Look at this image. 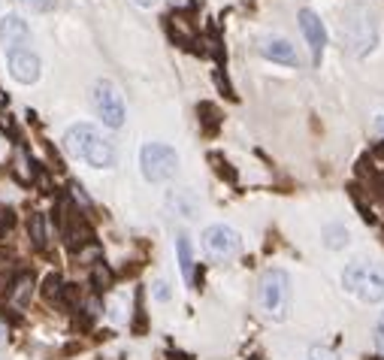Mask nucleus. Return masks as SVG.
<instances>
[{
  "instance_id": "obj_1",
  "label": "nucleus",
  "mask_w": 384,
  "mask_h": 360,
  "mask_svg": "<svg viewBox=\"0 0 384 360\" xmlns=\"http://www.w3.org/2000/svg\"><path fill=\"white\" fill-rule=\"evenodd\" d=\"M64 149H67L73 158H82L85 164L97 166V170H109V166H115V161H118L115 143L106 139L91 124H73L70 131L64 134Z\"/></svg>"
},
{
  "instance_id": "obj_2",
  "label": "nucleus",
  "mask_w": 384,
  "mask_h": 360,
  "mask_svg": "<svg viewBox=\"0 0 384 360\" xmlns=\"http://www.w3.org/2000/svg\"><path fill=\"white\" fill-rule=\"evenodd\" d=\"M342 36L351 55H369L378 43V24H375L373 9L366 4L348 6V12L342 19Z\"/></svg>"
},
{
  "instance_id": "obj_3",
  "label": "nucleus",
  "mask_w": 384,
  "mask_h": 360,
  "mask_svg": "<svg viewBox=\"0 0 384 360\" xmlns=\"http://www.w3.org/2000/svg\"><path fill=\"white\" fill-rule=\"evenodd\" d=\"M342 285L363 303H381L384 300V264H366V261L348 264L342 273Z\"/></svg>"
},
{
  "instance_id": "obj_4",
  "label": "nucleus",
  "mask_w": 384,
  "mask_h": 360,
  "mask_svg": "<svg viewBox=\"0 0 384 360\" xmlns=\"http://www.w3.org/2000/svg\"><path fill=\"white\" fill-rule=\"evenodd\" d=\"M139 170H143L146 182H166L178 170V154L166 143H146L139 151Z\"/></svg>"
},
{
  "instance_id": "obj_5",
  "label": "nucleus",
  "mask_w": 384,
  "mask_h": 360,
  "mask_svg": "<svg viewBox=\"0 0 384 360\" xmlns=\"http://www.w3.org/2000/svg\"><path fill=\"white\" fill-rule=\"evenodd\" d=\"M258 300H261V306H263L266 315L285 318L288 300H290V279H288L285 269H266L263 279H261Z\"/></svg>"
},
{
  "instance_id": "obj_6",
  "label": "nucleus",
  "mask_w": 384,
  "mask_h": 360,
  "mask_svg": "<svg viewBox=\"0 0 384 360\" xmlns=\"http://www.w3.org/2000/svg\"><path fill=\"white\" fill-rule=\"evenodd\" d=\"M91 103H94V112L103 119L106 127L112 131H118L124 124V100L118 94V88H115L109 79H100L94 85V94H91Z\"/></svg>"
},
{
  "instance_id": "obj_7",
  "label": "nucleus",
  "mask_w": 384,
  "mask_h": 360,
  "mask_svg": "<svg viewBox=\"0 0 384 360\" xmlns=\"http://www.w3.org/2000/svg\"><path fill=\"white\" fill-rule=\"evenodd\" d=\"M203 246H206V251L215 257V261H227V257H233L242 246V239L233 227L227 224H212L203 230Z\"/></svg>"
},
{
  "instance_id": "obj_8",
  "label": "nucleus",
  "mask_w": 384,
  "mask_h": 360,
  "mask_svg": "<svg viewBox=\"0 0 384 360\" xmlns=\"http://www.w3.org/2000/svg\"><path fill=\"white\" fill-rule=\"evenodd\" d=\"M6 67L9 76L21 85H34L40 79V58L34 55L31 49H16V51H6Z\"/></svg>"
},
{
  "instance_id": "obj_9",
  "label": "nucleus",
  "mask_w": 384,
  "mask_h": 360,
  "mask_svg": "<svg viewBox=\"0 0 384 360\" xmlns=\"http://www.w3.org/2000/svg\"><path fill=\"white\" fill-rule=\"evenodd\" d=\"M300 31H303L305 43H309V49H312V58L318 64V61H321V55H324V46H327L324 21L318 19L312 9H300Z\"/></svg>"
},
{
  "instance_id": "obj_10",
  "label": "nucleus",
  "mask_w": 384,
  "mask_h": 360,
  "mask_svg": "<svg viewBox=\"0 0 384 360\" xmlns=\"http://www.w3.org/2000/svg\"><path fill=\"white\" fill-rule=\"evenodd\" d=\"M0 43H4V51H16L24 49L31 43V28L21 16H4L0 19Z\"/></svg>"
},
{
  "instance_id": "obj_11",
  "label": "nucleus",
  "mask_w": 384,
  "mask_h": 360,
  "mask_svg": "<svg viewBox=\"0 0 384 360\" xmlns=\"http://www.w3.org/2000/svg\"><path fill=\"white\" fill-rule=\"evenodd\" d=\"M258 49H261L263 58H270L276 64H288V67H297V64H300L297 49H293L285 36H266V40H261Z\"/></svg>"
},
{
  "instance_id": "obj_12",
  "label": "nucleus",
  "mask_w": 384,
  "mask_h": 360,
  "mask_svg": "<svg viewBox=\"0 0 384 360\" xmlns=\"http://www.w3.org/2000/svg\"><path fill=\"white\" fill-rule=\"evenodd\" d=\"M166 28H170V36L178 46H194L197 43V28L185 12H173V16L166 19Z\"/></svg>"
},
{
  "instance_id": "obj_13",
  "label": "nucleus",
  "mask_w": 384,
  "mask_h": 360,
  "mask_svg": "<svg viewBox=\"0 0 384 360\" xmlns=\"http://www.w3.org/2000/svg\"><path fill=\"white\" fill-rule=\"evenodd\" d=\"M166 209L182 215V218H194L197 209H200V203L188 188H182V191H170V194H166Z\"/></svg>"
},
{
  "instance_id": "obj_14",
  "label": "nucleus",
  "mask_w": 384,
  "mask_h": 360,
  "mask_svg": "<svg viewBox=\"0 0 384 360\" xmlns=\"http://www.w3.org/2000/svg\"><path fill=\"white\" fill-rule=\"evenodd\" d=\"M9 303L16 306V309H24L31 303V297H34V276L31 273H21V276H16L12 279V285H9Z\"/></svg>"
},
{
  "instance_id": "obj_15",
  "label": "nucleus",
  "mask_w": 384,
  "mask_h": 360,
  "mask_svg": "<svg viewBox=\"0 0 384 360\" xmlns=\"http://www.w3.org/2000/svg\"><path fill=\"white\" fill-rule=\"evenodd\" d=\"M12 176L19 179L21 185H34L36 182V170L31 166V158H28V151H24L21 146H16V151H12Z\"/></svg>"
},
{
  "instance_id": "obj_16",
  "label": "nucleus",
  "mask_w": 384,
  "mask_h": 360,
  "mask_svg": "<svg viewBox=\"0 0 384 360\" xmlns=\"http://www.w3.org/2000/svg\"><path fill=\"white\" fill-rule=\"evenodd\" d=\"M176 254H178V269H182L185 281L194 285V249H191V239L188 236H178L176 239Z\"/></svg>"
},
{
  "instance_id": "obj_17",
  "label": "nucleus",
  "mask_w": 384,
  "mask_h": 360,
  "mask_svg": "<svg viewBox=\"0 0 384 360\" xmlns=\"http://www.w3.org/2000/svg\"><path fill=\"white\" fill-rule=\"evenodd\" d=\"M28 236H31V242H34L36 251L46 249L49 230H46V215H43V212H31V215H28Z\"/></svg>"
},
{
  "instance_id": "obj_18",
  "label": "nucleus",
  "mask_w": 384,
  "mask_h": 360,
  "mask_svg": "<svg viewBox=\"0 0 384 360\" xmlns=\"http://www.w3.org/2000/svg\"><path fill=\"white\" fill-rule=\"evenodd\" d=\"M197 115H200V127L206 134H215L221 127V109L215 103H200L197 106Z\"/></svg>"
},
{
  "instance_id": "obj_19",
  "label": "nucleus",
  "mask_w": 384,
  "mask_h": 360,
  "mask_svg": "<svg viewBox=\"0 0 384 360\" xmlns=\"http://www.w3.org/2000/svg\"><path fill=\"white\" fill-rule=\"evenodd\" d=\"M324 246L327 249H333V251H336V249H345V246H348V227H345V224H327L324 227Z\"/></svg>"
},
{
  "instance_id": "obj_20",
  "label": "nucleus",
  "mask_w": 384,
  "mask_h": 360,
  "mask_svg": "<svg viewBox=\"0 0 384 360\" xmlns=\"http://www.w3.org/2000/svg\"><path fill=\"white\" fill-rule=\"evenodd\" d=\"M91 285H94V291H100V294L109 291V288L115 285V273H112V269H109L103 261L94 264V269H91Z\"/></svg>"
},
{
  "instance_id": "obj_21",
  "label": "nucleus",
  "mask_w": 384,
  "mask_h": 360,
  "mask_svg": "<svg viewBox=\"0 0 384 360\" xmlns=\"http://www.w3.org/2000/svg\"><path fill=\"white\" fill-rule=\"evenodd\" d=\"M61 294H64V281L58 273H49L46 276V285H43V297L49 303H61Z\"/></svg>"
},
{
  "instance_id": "obj_22",
  "label": "nucleus",
  "mask_w": 384,
  "mask_h": 360,
  "mask_svg": "<svg viewBox=\"0 0 384 360\" xmlns=\"http://www.w3.org/2000/svg\"><path fill=\"white\" fill-rule=\"evenodd\" d=\"M76 261H79V264H100V261H103V249H100L97 239H94V242H88V246L76 249Z\"/></svg>"
},
{
  "instance_id": "obj_23",
  "label": "nucleus",
  "mask_w": 384,
  "mask_h": 360,
  "mask_svg": "<svg viewBox=\"0 0 384 360\" xmlns=\"http://www.w3.org/2000/svg\"><path fill=\"white\" fill-rule=\"evenodd\" d=\"M209 161L215 164V173H218L221 179H227V182H236V173L230 170V164L221 158V154H209Z\"/></svg>"
},
{
  "instance_id": "obj_24",
  "label": "nucleus",
  "mask_w": 384,
  "mask_h": 360,
  "mask_svg": "<svg viewBox=\"0 0 384 360\" xmlns=\"http://www.w3.org/2000/svg\"><path fill=\"white\" fill-rule=\"evenodd\" d=\"M21 6H28L31 12H52L55 9V0H19Z\"/></svg>"
},
{
  "instance_id": "obj_25",
  "label": "nucleus",
  "mask_w": 384,
  "mask_h": 360,
  "mask_svg": "<svg viewBox=\"0 0 384 360\" xmlns=\"http://www.w3.org/2000/svg\"><path fill=\"white\" fill-rule=\"evenodd\" d=\"M309 360H336V351L324 349V345H312V349H309Z\"/></svg>"
},
{
  "instance_id": "obj_26",
  "label": "nucleus",
  "mask_w": 384,
  "mask_h": 360,
  "mask_svg": "<svg viewBox=\"0 0 384 360\" xmlns=\"http://www.w3.org/2000/svg\"><path fill=\"white\" fill-rule=\"evenodd\" d=\"M70 191H73V200H76V206H85V209H88V206H91V200H88V194H85V188L79 185V182H70Z\"/></svg>"
},
{
  "instance_id": "obj_27",
  "label": "nucleus",
  "mask_w": 384,
  "mask_h": 360,
  "mask_svg": "<svg viewBox=\"0 0 384 360\" xmlns=\"http://www.w3.org/2000/svg\"><path fill=\"white\" fill-rule=\"evenodd\" d=\"M155 300H161V303L170 300V285H166V281H158L155 285Z\"/></svg>"
},
{
  "instance_id": "obj_28",
  "label": "nucleus",
  "mask_w": 384,
  "mask_h": 360,
  "mask_svg": "<svg viewBox=\"0 0 384 360\" xmlns=\"http://www.w3.org/2000/svg\"><path fill=\"white\" fill-rule=\"evenodd\" d=\"M375 345H378V351H384V315L378 318V324H375Z\"/></svg>"
},
{
  "instance_id": "obj_29",
  "label": "nucleus",
  "mask_w": 384,
  "mask_h": 360,
  "mask_svg": "<svg viewBox=\"0 0 384 360\" xmlns=\"http://www.w3.org/2000/svg\"><path fill=\"white\" fill-rule=\"evenodd\" d=\"M9 227H12V212L0 209V230H9Z\"/></svg>"
},
{
  "instance_id": "obj_30",
  "label": "nucleus",
  "mask_w": 384,
  "mask_h": 360,
  "mask_svg": "<svg viewBox=\"0 0 384 360\" xmlns=\"http://www.w3.org/2000/svg\"><path fill=\"white\" fill-rule=\"evenodd\" d=\"M375 131L384 136V115H378V119H375Z\"/></svg>"
},
{
  "instance_id": "obj_31",
  "label": "nucleus",
  "mask_w": 384,
  "mask_h": 360,
  "mask_svg": "<svg viewBox=\"0 0 384 360\" xmlns=\"http://www.w3.org/2000/svg\"><path fill=\"white\" fill-rule=\"evenodd\" d=\"M375 158H381V161H384V143H378V146H375Z\"/></svg>"
},
{
  "instance_id": "obj_32",
  "label": "nucleus",
  "mask_w": 384,
  "mask_h": 360,
  "mask_svg": "<svg viewBox=\"0 0 384 360\" xmlns=\"http://www.w3.org/2000/svg\"><path fill=\"white\" fill-rule=\"evenodd\" d=\"M133 4H136V6H151L155 0H133Z\"/></svg>"
},
{
  "instance_id": "obj_33",
  "label": "nucleus",
  "mask_w": 384,
  "mask_h": 360,
  "mask_svg": "<svg viewBox=\"0 0 384 360\" xmlns=\"http://www.w3.org/2000/svg\"><path fill=\"white\" fill-rule=\"evenodd\" d=\"M4 103H6V94H4V91H0V106H4Z\"/></svg>"
}]
</instances>
